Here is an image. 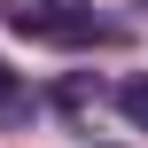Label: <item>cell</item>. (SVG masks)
<instances>
[{"mask_svg":"<svg viewBox=\"0 0 148 148\" xmlns=\"http://www.w3.org/2000/svg\"><path fill=\"white\" fill-rule=\"evenodd\" d=\"M16 109H23V78L0 62V117H16Z\"/></svg>","mask_w":148,"mask_h":148,"instance_id":"3","label":"cell"},{"mask_svg":"<svg viewBox=\"0 0 148 148\" xmlns=\"http://www.w3.org/2000/svg\"><path fill=\"white\" fill-rule=\"evenodd\" d=\"M86 8L94 0H8V31L16 39H94Z\"/></svg>","mask_w":148,"mask_h":148,"instance_id":"1","label":"cell"},{"mask_svg":"<svg viewBox=\"0 0 148 148\" xmlns=\"http://www.w3.org/2000/svg\"><path fill=\"white\" fill-rule=\"evenodd\" d=\"M117 109H125V117L148 133V78H125V86H117Z\"/></svg>","mask_w":148,"mask_h":148,"instance_id":"2","label":"cell"},{"mask_svg":"<svg viewBox=\"0 0 148 148\" xmlns=\"http://www.w3.org/2000/svg\"><path fill=\"white\" fill-rule=\"evenodd\" d=\"M140 8H148V0H140Z\"/></svg>","mask_w":148,"mask_h":148,"instance_id":"4","label":"cell"}]
</instances>
